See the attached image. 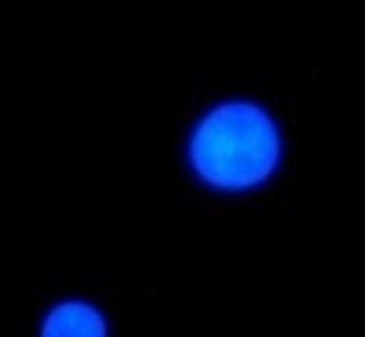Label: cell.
I'll return each mask as SVG.
<instances>
[{
  "label": "cell",
  "mask_w": 365,
  "mask_h": 337,
  "mask_svg": "<svg viewBox=\"0 0 365 337\" xmlns=\"http://www.w3.org/2000/svg\"><path fill=\"white\" fill-rule=\"evenodd\" d=\"M40 337H107V323L91 304L71 301L48 315Z\"/></svg>",
  "instance_id": "obj_2"
},
{
  "label": "cell",
  "mask_w": 365,
  "mask_h": 337,
  "mask_svg": "<svg viewBox=\"0 0 365 337\" xmlns=\"http://www.w3.org/2000/svg\"><path fill=\"white\" fill-rule=\"evenodd\" d=\"M281 155L275 121L256 104L230 101L211 110L191 138L194 172L228 192L264 183Z\"/></svg>",
  "instance_id": "obj_1"
}]
</instances>
